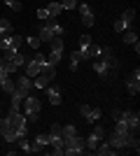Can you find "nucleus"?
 Listing matches in <instances>:
<instances>
[{"mask_svg":"<svg viewBox=\"0 0 140 156\" xmlns=\"http://www.w3.org/2000/svg\"><path fill=\"white\" fill-rule=\"evenodd\" d=\"M117 68H119V61L117 56H112V49L100 47V56L93 61V70L98 72V77H110L112 72H117Z\"/></svg>","mask_w":140,"mask_h":156,"instance_id":"obj_1","label":"nucleus"},{"mask_svg":"<svg viewBox=\"0 0 140 156\" xmlns=\"http://www.w3.org/2000/svg\"><path fill=\"white\" fill-rule=\"evenodd\" d=\"M5 119H7V124H9V128L16 133V137H26V133H28V119H26V114L21 110H9L5 114Z\"/></svg>","mask_w":140,"mask_h":156,"instance_id":"obj_2","label":"nucleus"},{"mask_svg":"<svg viewBox=\"0 0 140 156\" xmlns=\"http://www.w3.org/2000/svg\"><path fill=\"white\" fill-rule=\"evenodd\" d=\"M63 35V26L59 23V16H49V19L42 21L40 26V42H49L52 37H61Z\"/></svg>","mask_w":140,"mask_h":156,"instance_id":"obj_3","label":"nucleus"},{"mask_svg":"<svg viewBox=\"0 0 140 156\" xmlns=\"http://www.w3.org/2000/svg\"><path fill=\"white\" fill-rule=\"evenodd\" d=\"M23 114H26V119H28V124H35L38 119H40V112H42V103H40V98L38 96H33V93H28L26 98H23Z\"/></svg>","mask_w":140,"mask_h":156,"instance_id":"obj_4","label":"nucleus"},{"mask_svg":"<svg viewBox=\"0 0 140 156\" xmlns=\"http://www.w3.org/2000/svg\"><path fill=\"white\" fill-rule=\"evenodd\" d=\"M84 151H87V147H84V137H82L80 133L63 140V154H68V156H80V154H84Z\"/></svg>","mask_w":140,"mask_h":156,"instance_id":"obj_5","label":"nucleus"},{"mask_svg":"<svg viewBox=\"0 0 140 156\" xmlns=\"http://www.w3.org/2000/svg\"><path fill=\"white\" fill-rule=\"evenodd\" d=\"M54 77H56V65L52 63H45L42 65V70L38 77H33V89H45L47 84H52Z\"/></svg>","mask_w":140,"mask_h":156,"instance_id":"obj_6","label":"nucleus"},{"mask_svg":"<svg viewBox=\"0 0 140 156\" xmlns=\"http://www.w3.org/2000/svg\"><path fill=\"white\" fill-rule=\"evenodd\" d=\"M133 23H135V9L128 7V9H124V14H121L119 19L114 21V30L124 33V30H128V28H133Z\"/></svg>","mask_w":140,"mask_h":156,"instance_id":"obj_7","label":"nucleus"},{"mask_svg":"<svg viewBox=\"0 0 140 156\" xmlns=\"http://www.w3.org/2000/svg\"><path fill=\"white\" fill-rule=\"evenodd\" d=\"M119 119L126 121V126H128L131 133H138V130H140V112L138 110H121V117Z\"/></svg>","mask_w":140,"mask_h":156,"instance_id":"obj_8","label":"nucleus"},{"mask_svg":"<svg viewBox=\"0 0 140 156\" xmlns=\"http://www.w3.org/2000/svg\"><path fill=\"white\" fill-rule=\"evenodd\" d=\"M103 137H105V128H103V126H96V128L89 133V137L84 140V147H87L89 151H93L96 147H98V142L103 140Z\"/></svg>","mask_w":140,"mask_h":156,"instance_id":"obj_9","label":"nucleus"},{"mask_svg":"<svg viewBox=\"0 0 140 156\" xmlns=\"http://www.w3.org/2000/svg\"><path fill=\"white\" fill-rule=\"evenodd\" d=\"M80 114L89 126L98 124V119H100V110L98 107H91V105H80Z\"/></svg>","mask_w":140,"mask_h":156,"instance_id":"obj_10","label":"nucleus"},{"mask_svg":"<svg viewBox=\"0 0 140 156\" xmlns=\"http://www.w3.org/2000/svg\"><path fill=\"white\" fill-rule=\"evenodd\" d=\"M77 7H80V14H82V26L91 28L93 23H96V16H93V9L89 2H77Z\"/></svg>","mask_w":140,"mask_h":156,"instance_id":"obj_11","label":"nucleus"},{"mask_svg":"<svg viewBox=\"0 0 140 156\" xmlns=\"http://www.w3.org/2000/svg\"><path fill=\"white\" fill-rule=\"evenodd\" d=\"M126 89H128L131 96H138V93H140V70H138V68L126 77Z\"/></svg>","mask_w":140,"mask_h":156,"instance_id":"obj_12","label":"nucleus"},{"mask_svg":"<svg viewBox=\"0 0 140 156\" xmlns=\"http://www.w3.org/2000/svg\"><path fill=\"white\" fill-rule=\"evenodd\" d=\"M80 54H82V61H89V58H98L100 56V47L89 42V44H82L80 47Z\"/></svg>","mask_w":140,"mask_h":156,"instance_id":"obj_13","label":"nucleus"},{"mask_svg":"<svg viewBox=\"0 0 140 156\" xmlns=\"http://www.w3.org/2000/svg\"><path fill=\"white\" fill-rule=\"evenodd\" d=\"M45 93H47V100H49V105H61V100H63V96H61V89H56V86L47 84L45 86Z\"/></svg>","mask_w":140,"mask_h":156,"instance_id":"obj_14","label":"nucleus"},{"mask_svg":"<svg viewBox=\"0 0 140 156\" xmlns=\"http://www.w3.org/2000/svg\"><path fill=\"white\" fill-rule=\"evenodd\" d=\"M0 135L5 137V142H16V133L9 128V124H7L5 117H0Z\"/></svg>","mask_w":140,"mask_h":156,"instance_id":"obj_15","label":"nucleus"},{"mask_svg":"<svg viewBox=\"0 0 140 156\" xmlns=\"http://www.w3.org/2000/svg\"><path fill=\"white\" fill-rule=\"evenodd\" d=\"M23 68H26V77H31V79H33V77H38V75H40L42 63H40L38 58H31L26 65H23Z\"/></svg>","mask_w":140,"mask_h":156,"instance_id":"obj_16","label":"nucleus"},{"mask_svg":"<svg viewBox=\"0 0 140 156\" xmlns=\"http://www.w3.org/2000/svg\"><path fill=\"white\" fill-rule=\"evenodd\" d=\"M47 144H49V133H38L31 147H33V151H42V147H47Z\"/></svg>","mask_w":140,"mask_h":156,"instance_id":"obj_17","label":"nucleus"},{"mask_svg":"<svg viewBox=\"0 0 140 156\" xmlns=\"http://www.w3.org/2000/svg\"><path fill=\"white\" fill-rule=\"evenodd\" d=\"M14 84H16V89H21V91H26V93H28L31 89H33V79H31V77H26V75H19Z\"/></svg>","mask_w":140,"mask_h":156,"instance_id":"obj_18","label":"nucleus"},{"mask_svg":"<svg viewBox=\"0 0 140 156\" xmlns=\"http://www.w3.org/2000/svg\"><path fill=\"white\" fill-rule=\"evenodd\" d=\"M93 154H96V156H114L117 151H114L107 142H98V147L93 149Z\"/></svg>","mask_w":140,"mask_h":156,"instance_id":"obj_19","label":"nucleus"},{"mask_svg":"<svg viewBox=\"0 0 140 156\" xmlns=\"http://www.w3.org/2000/svg\"><path fill=\"white\" fill-rule=\"evenodd\" d=\"M61 56H63V51H59V49H49V54H47V63H52V65H59Z\"/></svg>","mask_w":140,"mask_h":156,"instance_id":"obj_20","label":"nucleus"},{"mask_svg":"<svg viewBox=\"0 0 140 156\" xmlns=\"http://www.w3.org/2000/svg\"><path fill=\"white\" fill-rule=\"evenodd\" d=\"M73 135H77V128H75L73 124L61 126V137H63V140H66V137H73Z\"/></svg>","mask_w":140,"mask_h":156,"instance_id":"obj_21","label":"nucleus"},{"mask_svg":"<svg viewBox=\"0 0 140 156\" xmlns=\"http://www.w3.org/2000/svg\"><path fill=\"white\" fill-rule=\"evenodd\" d=\"M16 144H19V149L23 154H33V147H31V142H28L26 137H16Z\"/></svg>","mask_w":140,"mask_h":156,"instance_id":"obj_22","label":"nucleus"},{"mask_svg":"<svg viewBox=\"0 0 140 156\" xmlns=\"http://www.w3.org/2000/svg\"><path fill=\"white\" fill-rule=\"evenodd\" d=\"M124 42H126V44H133V42H138V33L133 30V28H128V30H124Z\"/></svg>","mask_w":140,"mask_h":156,"instance_id":"obj_23","label":"nucleus"},{"mask_svg":"<svg viewBox=\"0 0 140 156\" xmlns=\"http://www.w3.org/2000/svg\"><path fill=\"white\" fill-rule=\"evenodd\" d=\"M80 61H82V54H80V49H77V51H73L70 54V70H77V65H80Z\"/></svg>","mask_w":140,"mask_h":156,"instance_id":"obj_24","label":"nucleus"},{"mask_svg":"<svg viewBox=\"0 0 140 156\" xmlns=\"http://www.w3.org/2000/svg\"><path fill=\"white\" fill-rule=\"evenodd\" d=\"M12 33V23L7 19H0V37H5V35H9Z\"/></svg>","mask_w":140,"mask_h":156,"instance_id":"obj_25","label":"nucleus"},{"mask_svg":"<svg viewBox=\"0 0 140 156\" xmlns=\"http://www.w3.org/2000/svg\"><path fill=\"white\" fill-rule=\"evenodd\" d=\"M61 9H63V7H61V2H49V5H47V12H49V16H59Z\"/></svg>","mask_w":140,"mask_h":156,"instance_id":"obj_26","label":"nucleus"},{"mask_svg":"<svg viewBox=\"0 0 140 156\" xmlns=\"http://www.w3.org/2000/svg\"><path fill=\"white\" fill-rule=\"evenodd\" d=\"M16 70H19V68H16L12 61H5V63H2V68H0V72H5V75H14Z\"/></svg>","mask_w":140,"mask_h":156,"instance_id":"obj_27","label":"nucleus"},{"mask_svg":"<svg viewBox=\"0 0 140 156\" xmlns=\"http://www.w3.org/2000/svg\"><path fill=\"white\" fill-rule=\"evenodd\" d=\"M5 5L9 7L12 12H21V9H23V5H21L19 0H5Z\"/></svg>","mask_w":140,"mask_h":156,"instance_id":"obj_28","label":"nucleus"},{"mask_svg":"<svg viewBox=\"0 0 140 156\" xmlns=\"http://www.w3.org/2000/svg\"><path fill=\"white\" fill-rule=\"evenodd\" d=\"M26 44L31 47V49H33V51H38V49H40V37H26Z\"/></svg>","mask_w":140,"mask_h":156,"instance_id":"obj_29","label":"nucleus"},{"mask_svg":"<svg viewBox=\"0 0 140 156\" xmlns=\"http://www.w3.org/2000/svg\"><path fill=\"white\" fill-rule=\"evenodd\" d=\"M12 63L16 65V68H21V65H26L28 61H26V56H21V54L16 51V54H14V56H12Z\"/></svg>","mask_w":140,"mask_h":156,"instance_id":"obj_30","label":"nucleus"},{"mask_svg":"<svg viewBox=\"0 0 140 156\" xmlns=\"http://www.w3.org/2000/svg\"><path fill=\"white\" fill-rule=\"evenodd\" d=\"M61 7H63V9H75V7H77V0H61Z\"/></svg>","mask_w":140,"mask_h":156,"instance_id":"obj_31","label":"nucleus"},{"mask_svg":"<svg viewBox=\"0 0 140 156\" xmlns=\"http://www.w3.org/2000/svg\"><path fill=\"white\" fill-rule=\"evenodd\" d=\"M38 19H49V12H47V7H40V9H38Z\"/></svg>","mask_w":140,"mask_h":156,"instance_id":"obj_32","label":"nucleus"},{"mask_svg":"<svg viewBox=\"0 0 140 156\" xmlns=\"http://www.w3.org/2000/svg\"><path fill=\"white\" fill-rule=\"evenodd\" d=\"M91 42V35H80V47L82 44H89Z\"/></svg>","mask_w":140,"mask_h":156,"instance_id":"obj_33","label":"nucleus"},{"mask_svg":"<svg viewBox=\"0 0 140 156\" xmlns=\"http://www.w3.org/2000/svg\"><path fill=\"white\" fill-rule=\"evenodd\" d=\"M0 112H2V110H0Z\"/></svg>","mask_w":140,"mask_h":156,"instance_id":"obj_34","label":"nucleus"}]
</instances>
